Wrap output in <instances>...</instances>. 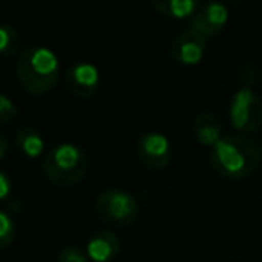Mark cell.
Returning a JSON list of instances; mask_svg holds the SVG:
<instances>
[{"label":"cell","mask_w":262,"mask_h":262,"mask_svg":"<svg viewBox=\"0 0 262 262\" xmlns=\"http://www.w3.org/2000/svg\"><path fill=\"white\" fill-rule=\"evenodd\" d=\"M86 253L92 262H113L120 253V239L112 230L95 232L86 243Z\"/></svg>","instance_id":"30bf717a"},{"label":"cell","mask_w":262,"mask_h":262,"mask_svg":"<svg viewBox=\"0 0 262 262\" xmlns=\"http://www.w3.org/2000/svg\"><path fill=\"white\" fill-rule=\"evenodd\" d=\"M16 81L29 95L49 94L59 79V59L52 49L31 45L16 56Z\"/></svg>","instance_id":"7a4b0ae2"},{"label":"cell","mask_w":262,"mask_h":262,"mask_svg":"<svg viewBox=\"0 0 262 262\" xmlns=\"http://www.w3.org/2000/svg\"><path fill=\"white\" fill-rule=\"evenodd\" d=\"M18 117V106L8 97V95H2L0 97V122L9 124Z\"/></svg>","instance_id":"e0dca14e"},{"label":"cell","mask_w":262,"mask_h":262,"mask_svg":"<svg viewBox=\"0 0 262 262\" xmlns=\"http://www.w3.org/2000/svg\"><path fill=\"white\" fill-rule=\"evenodd\" d=\"M65 86L76 97L90 99L101 88V72L92 63H74L65 72Z\"/></svg>","instance_id":"ba28073f"},{"label":"cell","mask_w":262,"mask_h":262,"mask_svg":"<svg viewBox=\"0 0 262 262\" xmlns=\"http://www.w3.org/2000/svg\"><path fill=\"white\" fill-rule=\"evenodd\" d=\"M192 133L205 147H214L223 139V122L215 113L201 112L192 120Z\"/></svg>","instance_id":"8fae6325"},{"label":"cell","mask_w":262,"mask_h":262,"mask_svg":"<svg viewBox=\"0 0 262 262\" xmlns=\"http://www.w3.org/2000/svg\"><path fill=\"white\" fill-rule=\"evenodd\" d=\"M230 124L237 133H255L262 127V99L253 86L239 84L228 104Z\"/></svg>","instance_id":"5b68a950"},{"label":"cell","mask_w":262,"mask_h":262,"mask_svg":"<svg viewBox=\"0 0 262 262\" xmlns=\"http://www.w3.org/2000/svg\"><path fill=\"white\" fill-rule=\"evenodd\" d=\"M151 6L165 18L190 20L201 8V0H151Z\"/></svg>","instance_id":"4fadbf2b"},{"label":"cell","mask_w":262,"mask_h":262,"mask_svg":"<svg viewBox=\"0 0 262 262\" xmlns=\"http://www.w3.org/2000/svg\"><path fill=\"white\" fill-rule=\"evenodd\" d=\"M258 81V69L255 65H244L239 70V84L244 86H255Z\"/></svg>","instance_id":"ac0fdd59"},{"label":"cell","mask_w":262,"mask_h":262,"mask_svg":"<svg viewBox=\"0 0 262 262\" xmlns=\"http://www.w3.org/2000/svg\"><path fill=\"white\" fill-rule=\"evenodd\" d=\"M16 237V223L15 217L8 210L0 212V246L8 248Z\"/></svg>","instance_id":"9a60e30c"},{"label":"cell","mask_w":262,"mask_h":262,"mask_svg":"<svg viewBox=\"0 0 262 262\" xmlns=\"http://www.w3.org/2000/svg\"><path fill=\"white\" fill-rule=\"evenodd\" d=\"M212 171L225 180H243L251 176L262 162V146L246 133L223 135V139L210 147Z\"/></svg>","instance_id":"6da1fadb"},{"label":"cell","mask_w":262,"mask_h":262,"mask_svg":"<svg viewBox=\"0 0 262 262\" xmlns=\"http://www.w3.org/2000/svg\"><path fill=\"white\" fill-rule=\"evenodd\" d=\"M8 137L6 135H0V147H2V151H0V158L4 160L6 157H8Z\"/></svg>","instance_id":"ffe728a7"},{"label":"cell","mask_w":262,"mask_h":262,"mask_svg":"<svg viewBox=\"0 0 262 262\" xmlns=\"http://www.w3.org/2000/svg\"><path fill=\"white\" fill-rule=\"evenodd\" d=\"M41 174L49 183L61 189L77 185L88 174L90 160L83 147L72 142H61L49 149L41 158Z\"/></svg>","instance_id":"3957f363"},{"label":"cell","mask_w":262,"mask_h":262,"mask_svg":"<svg viewBox=\"0 0 262 262\" xmlns=\"http://www.w3.org/2000/svg\"><path fill=\"white\" fill-rule=\"evenodd\" d=\"M230 20V11L221 0H208L203 2L196 15L190 18V29L198 31L205 38L217 36L226 27Z\"/></svg>","instance_id":"9c48e42d"},{"label":"cell","mask_w":262,"mask_h":262,"mask_svg":"<svg viewBox=\"0 0 262 262\" xmlns=\"http://www.w3.org/2000/svg\"><path fill=\"white\" fill-rule=\"evenodd\" d=\"M15 146L18 149V153L24 158H29V160H38V158L45 157V140L43 135L36 127L24 126L16 131L15 135Z\"/></svg>","instance_id":"7c38bea8"},{"label":"cell","mask_w":262,"mask_h":262,"mask_svg":"<svg viewBox=\"0 0 262 262\" xmlns=\"http://www.w3.org/2000/svg\"><path fill=\"white\" fill-rule=\"evenodd\" d=\"M208 38H205L203 34H200L194 29H185L171 41V54L172 61H176L178 65L183 67H194L198 63H201V59L205 58L207 52Z\"/></svg>","instance_id":"52a82bcc"},{"label":"cell","mask_w":262,"mask_h":262,"mask_svg":"<svg viewBox=\"0 0 262 262\" xmlns=\"http://www.w3.org/2000/svg\"><path fill=\"white\" fill-rule=\"evenodd\" d=\"M95 214L110 226L133 225L140 214L139 201L133 194L122 189H106L95 198Z\"/></svg>","instance_id":"277c9868"},{"label":"cell","mask_w":262,"mask_h":262,"mask_svg":"<svg viewBox=\"0 0 262 262\" xmlns=\"http://www.w3.org/2000/svg\"><path fill=\"white\" fill-rule=\"evenodd\" d=\"M58 262H92L86 250L79 246H65L58 255Z\"/></svg>","instance_id":"2e32d148"},{"label":"cell","mask_w":262,"mask_h":262,"mask_svg":"<svg viewBox=\"0 0 262 262\" xmlns=\"http://www.w3.org/2000/svg\"><path fill=\"white\" fill-rule=\"evenodd\" d=\"M9 194H11V180H9L8 172L2 171L0 172V198H2V201H8Z\"/></svg>","instance_id":"d6986e66"},{"label":"cell","mask_w":262,"mask_h":262,"mask_svg":"<svg viewBox=\"0 0 262 262\" xmlns=\"http://www.w3.org/2000/svg\"><path fill=\"white\" fill-rule=\"evenodd\" d=\"M137 157L144 167L151 171H162L172 160V147L165 135L147 131L137 140Z\"/></svg>","instance_id":"8992f818"},{"label":"cell","mask_w":262,"mask_h":262,"mask_svg":"<svg viewBox=\"0 0 262 262\" xmlns=\"http://www.w3.org/2000/svg\"><path fill=\"white\" fill-rule=\"evenodd\" d=\"M20 49V34L9 24H2L0 26V52L4 58H13L18 54Z\"/></svg>","instance_id":"5bb4252c"}]
</instances>
